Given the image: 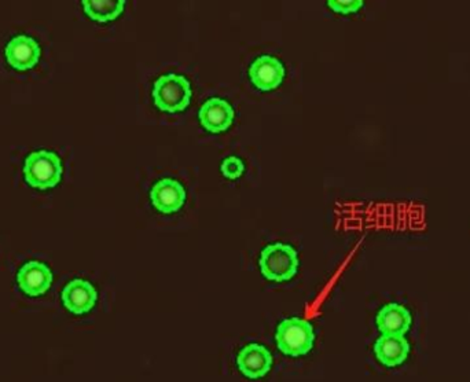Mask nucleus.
<instances>
[{
  "mask_svg": "<svg viewBox=\"0 0 470 382\" xmlns=\"http://www.w3.org/2000/svg\"><path fill=\"white\" fill-rule=\"evenodd\" d=\"M192 97V84L182 74H162L154 83V105L165 113H181L189 106Z\"/></svg>",
  "mask_w": 470,
  "mask_h": 382,
  "instance_id": "nucleus-1",
  "label": "nucleus"
},
{
  "mask_svg": "<svg viewBox=\"0 0 470 382\" xmlns=\"http://www.w3.org/2000/svg\"><path fill=\"white\" fill-rule=\"evenodd\" d=\"M275 341L282 354L294 358L304 356L314 348V327L306 319H285L277 327Z\"/></svg>",
  "mask_w": 470,
  "mask_h": 382,
  "instance_id": "nucleus-2",
  "label": "nucleus"
},
{
  "mask_svg": "<svg viewBox=\"0 0 470 382\" xmlns=\"http://www.w3.org/2000/svg\"><path fill=\"white\" fill-rule=\"evenodd\" d=\"M299 269V257L296 249L290 245L272 244L262 249L260 254V269L269 281H290Z\"/></svg>",
  "mask_w": 470,
  "mask_h": 382,
  "instance_id": "nucleus-3",
  "label": "nucleus"
},
{
  "mask_svg": "<svg viewBox=\"0 0 470 382\" xmlns=\"http://www.w3.org/2000/svg\"><path fill=\"white\" fill-rule=\"evenodd\" d=\"M24 175L27 183L35 189H52L61 181V160L49 150L34 152L25 161Z\"/></svg>",
  "mask_w": 470,
  "mask_h": 382,
  "instance_id": "nucleus-4",
  "label": "nucleus"
},
{
  "mask_svg": "<svg viewBox=\"0 0 470 382\" xmlns=\"http://www.w3.org/2000/svg\"><path fill=\"white\" fill-rule=\"evenodd\" d=\"M154 208L161 214H175L184 208L186 202V190L181 182L164 177L154 184L150 191Z\"/></svg>",
  "mask_w": 470,
  "mask_h": 382,
  "instance_id": "nucleus-5",
  "label": "nucleus"
},
{
  "mask_svg": "<svg viewBox=\"0 0 470 382\" xmlns=\"http://www.w3.org/2000/svg\"><path fill=\"white\" fill-rule=\"evenodd\" d=\"M61 299L67 311L82 316L94 308L98 301V293L89 281L74 279L65 286Z\"/></svg>",
  "mask_w": 470,
  "mask_h": 382,
  "instance_id": "nucleus-6",
  "label": "nucleus"
},
{
  "mask_svg": "<svg viewBox=\"0 0 470 382\" xmlns=\"http://www.w3.org/2000/svg\"><path fill=\"white\" fill-rule=\"evenodd\" d=\"M17 284L27 296H43L52 284V272L42 261H27L17 274Z\"/></svg>",
  "mask_w": 470,
  "mask_h": 382,
  "instance_id": "nucleus-7",
  "label": "nucleus"
},
{
  "mask_svg": "<svg viewBox=\"0 0 470 382\" xmlns=\"http://www.w3.org/2000/svg\"><path fill=\"white\" fill-rule=\"evenodd\" d=\"M252 84L260 91H272L284 82L285 67L278 58L262 56L254 61L249 69Z\"/></svg>",
  "mask_w": 470,
  "mask_h": 382,
  "instance_id": "nucleus-8",
  "label": "nucleus"
},
{
  "mask_svg": "<svg viewBox=\"0 0 470 382\" xmlns=\"http://www.w3.org/2000/svg\"><path fill=\"white\" fill-rule=\"evenodd\" d=\"M200 122L207 131L222 134L227 131L234 121V109L222 98H211L200 109Z\"/></svg>",
  "mask_w": 470,
  "mask_h": 382,
  "instance_id": "nucleus-9",
  "label": "nucleus"
},
{
  "mask_svg": "<svg viewBox=\"0 0 470 382\" xmlns=\"http://www.w3.org/2000/svg\"><path fill=\"white\" fill-rule=\"evenodd\" d=\"M237 364L239 371L247 378H262L271 370L272 355L266 347L249 344L239 352Z\"/></svg>",
  "mask_w": 470,
  "mask_h": 382,
  "instance_id": "nucleus-10",
  "label": "nucleus"
},
{
  "mask_svg": "<svg viewBox=\"0 0 470 382\" xmlns=\"http://www.w3.org/2000/svg\"><path fill=\"white\" fill-rule=\"evenodd\" d=\"M40 58V47L29 36H17L7 44L6 59L17 71H27L36 66Z\"/></svg>",
  "mask_w": 470,
  "mask_h": 382,
  "instance_id": "nucleus-11",
  "label": "nucleus"
},
{
  "mask_svg": "<svg viewBox=\"0 0 470 382\" xmlns=\"http://www.w3.org/2000/svg\"><path fill=\"white\" fill-rule=\"evenodd\" d=\"M377 326L384 336H404L411 327V314L400 304H387L377 316Z\"/></svg>",
  "mask_w": 470,
  "mask_h": 382,
  "instance_id": "nucleus-12",
  "label": "nucleus"
},
{
  "mask_svg": "<svg viewBox=\"0 0 470 382\" xmlns=\"http://www.w3.org/2000/svg\"><path fill=\"white\" fill-rule=\"evenodd\" d=\"M374 354L384 366L396 367L409 358L410 344L404 336H384L377 339Z\"/></svg>",
  "mask_w": 470,
  "mask_h": 382,
  "instance_id": "nucleus-13",
  "label": "nucleus"
},
{
  "mask_svg": "<svg viewBox=\"0 0 470 382\" xmlns=\"http://www.w3.org/2000/svg\"><path fill=\"white\" fill-rule=\"evenodd\" d=\"M82 4L90 19L102 24L114 21L126 7L124 0H84Z\"/></svg>",
  "mask_w": 470,
  "mask_h": 382,
  "instance_id": "nucleus-14",
  "label": "nucleus"
},
{
  "mask_svg": "<svg viewBox=\"0 0 470 382\" xmlns=\"http://www.w3.org/2000/svg\"><path fill=\"white\" fill-rule=\"evenodd\" d=\"M220 171L224 175V177L230 179V181H235V179H239L244 174L245 164L241 159L239 157H227L226 160H223L222 166H220Z\"/></svg>",
  "mask_w": 470,
  "mask_h": 382,
  "instance_id": "nucleus-15",
  "label": "nucleus"
},
{
  "mask_svg": "<svg viewBox=\"0 0 470 382\" xmlns=\"http://www.w3.org/2000/svg\"><path fill=\"white\" fill-rule=\"evenodd\" d=\"M362 0H341V2H327V6L339 14H351L359 12L364 7Z\"/></svg>",
  "mask_w": 470,
  "mask_h": 382,
  "instance_id": "nucleus-16",
  "label": "nucleus"
}]
</instances>
